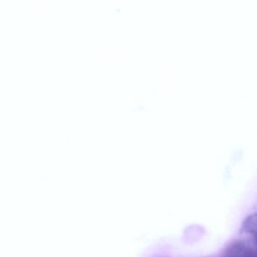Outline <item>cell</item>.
<instances>
[{"instance_id": "3957f363", "label": "cell", "mask_w": 257, "mask_h": 257, "mask_svg": "<svg viewBox=\"0 0 257 257\" xmlns=\"http://www.w3.org/2000/svg\"><path fill=\"white\" fill-rule=\"evenodd\" d=\"M255 207H256V208H257V200H256V202H255Z\"/></svg>"}, {"instance_id": "6da1fadb", "label": "cell", "mask_w": 257, "mask_h": 257, "mask_svg": "<svg viewBox=\"0 0 257 257\" xmlns=\"http://www.w3.org/2000/svg\"><path fill=\"white\" fill-rule=\"evenodd\" d=\"M224 257H257V250L246 240H234L227 246Z\"/></svg>"}, {"instance_id": "277c9868", "label": "cell", "mask_w": 257, "mask_h": 257, "mask_svg": "<svg viewBox=\"0 0 257 257\" xmlns=\"http://www.w3.org/2000/svg\"><path fill=\"white\" fill-rule=\"evenodd\" d=\"M255 241H256V250H257V240H255Z\"/></svg>"}, {"instance_id": "7a4b0ae2", "label": "cell", "mask_w": 257, "mask_h": 257, "mask_svg": "<svg viewBox=\"0 0 257 257\" xmlns=\"http://www.w3.org/2000/svg\"><path fill=\"white\" fill-rule=\"evenodd\" d=\"M240 231L241 234H249L257 240V212L251 213L243 219Z\"/></svg>"}]
</instances>
